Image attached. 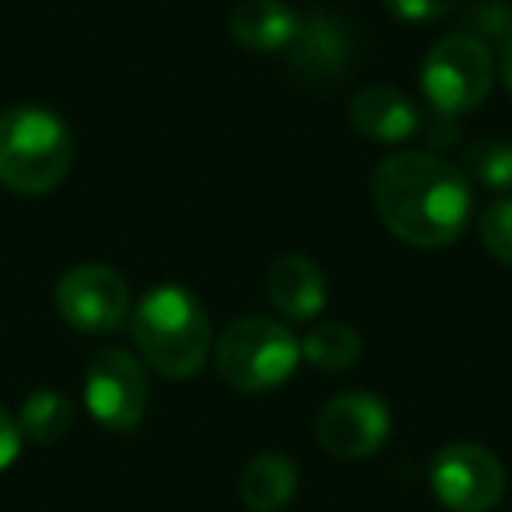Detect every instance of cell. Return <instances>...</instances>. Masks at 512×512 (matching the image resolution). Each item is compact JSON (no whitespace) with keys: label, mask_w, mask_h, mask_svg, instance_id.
<instances>
[{"label":"cell","mask_w":512,"mask_h":512,"mask_svg":"<svg viewBox=\"0 0 512 512\" xmlns=\"http://www.w3.org/2000/svg\"><path fill=\"white\" fill-rule=\"evenodd\" d=\"M467 25L470 36L484 39V43H491V39H502L505 43V36L512 32V8L505 0H481L467 15Z\"/></svg>","instance_id":"d6986e66"},{"label":"cell","mask_w":512,"mask_h":512,"mask_svg":"<svg viewBox=\"0 0 512 512\" xmlns=\"http://www.w3.org/2000/svg\"><path fill=\"white\" fill-rule=\"evenodd\" d=\"M372 207L400 242L439 249L463 235L474 193L467 176L442 155L397 151L372 172Z\"/></svg>","instance_id":"6da1fadb"},{"label":"cell","mask_w":512,"mask_h":512,"mask_svg":"<svg viewBox=\"0 0 512 512\" xmlns=\"http://www.w3.org/2000/svg\"><path fill=\"white\" fill-rule=\"evenodd\" d=\"M299 491V467L281 453H260L242 470L239 495L246 509L253 512H278Z\"/></svg>","instance_id":"5bb4252c"},{"label":"cell","mask_w":512,"mask_h":512,"mask_svg":"<svg viewBox=\"0 0 512 512\" xmlns=\"http://www.w3.org/2000/svg\"><path fill=\"white\" fill-rule=\"evenodd\" d=\"M18 449H22L18 421L8 414V407H0V470H8L18 460Z\"/></svg>","instance_id":"44dd1931"},{"label":"cell","mask_w":512,"mask_h":512,"mask_svg":"<svg viewBox=\"0 0 512 512\" xmlns=\"http://www.w3.org/2000/svg\"><path fill=\"white\" fill-rule=\"evenodd\" d=\"M481 242L498 264L512 267V197H498L495 204H488V211L481 214Z\"/></svg>","instance_id":"ac0fdd59"},{"label":"cell","mask_w":512,"mask_h":512,"mask_svg":"<svg viewBox=\"0 0 512 512\" xmlns=\"http://www.w3.org/2000/svg\"><path fill=\"white\" fill-rule=\"evenodd\" d=\"M348 120L358 134L376 144L411 141L421 127V113L414 109V102L393 85L358 88L348 102Z\"/></svg>","instance_id":"8fae6325"},{"label":"cell","mask_w":512,"mask_h":512,"mask_svg":"<svg viewBox=\"0 0 512 512\" xmlns=\"http://www.w3.org/2000/svg\"><path fill=\"white\" fill-rule=\"evenodd\" d=\"M57 313L81 334H109L130 316V288L106 264H78L57 285Z\"/></svg>","instance_id":"ba28073f"},{"label":"cell","mask_w":512,"mask_h":512,"mask_svg":"<svg viewBox=\"0 0 512 512\" xmlns=\"http://www.w3.org/2000/svg\"><path fill=\"white\" fill-rule=\"evenodd\" d=\"M495 81V57L484 39L470 32H453L442 36L428 50L425 67H421V88L425 99L442 120L474 113L491 92Z\"/></svg>","instance_id":"5b68a950"},{"label":"cell","mask_w":512,"mask_h":512,"mask_svg":"<svg viewBox=\"0 0 512 512\" xmlns=\"http://www.w3.org/2000/svg\"><path fill=\"white\" fill-rule=\"evenodd\" d=\"M18 432L39 446H53L74 428V404L60 390H36L18 407Z\"/></svg>","instance_id":"9a60e30c"},{"label":"cell","mask_w":512,"mask_h":512,"mask_svg":"<svg viewBox=\"0 0 512 512\" xmlns=\"http://www.w3.org/2000/svg\"><path fill=\"white\" fill-rule=\"evenodd\" d=\"M74 165V137L57 113L15 106L0 113V183L15 193H50Z\"/></svg>","instance_id":"3957f363"},{"label":"cell","mask_w":512,"mask_h":512,"mask_svg":"<svg viewBox=\"0 0 512 512\" xmlns=\"http://www.w3.org/2000/svg\"><path fill=\"white\" fill-rule=\"evenodd\" d=\"M302 358L323 372H348L362 358V337L348 323H320L299 341Z\"/></svg>","instance_id":"2e32d148"},{"label":"cell","mask_w":512,"mask_h":512,"mask_svg":"<svg viewBox=\"0 0 512 512\" xmlns=\"http://www.w3.org/2000/svg\"><path fill=\"white\" fill-rule=\"evenodd\" d=\"M316 439L334 460H365L390 439V411L376 393H337L316 418Z\"/></svg>","instance_id":"9c48e42d"},{"label":"cell","mask_w":512,"mask_h":512,"mask_svg":"<svg viewBox=\"0 0 512 512\" xmlns=\"http://www.w3.org/2000/svg\"><path fill=\"white\" fill-rule=\"evenodd\" d=\"M267 299L285 320L309 323L327 306V278L320 267L302 253L278 256L267 271Z\"/></svg>","instance_id":"7c38bea8"},{"label":"cell","mask_w":512,"mask_h":512,"mask_svg":"<svg viewBox=\"0 0 512 512\" xmlns=\"http://www.w3.org/2000/svg\"><path fill=\"white\" fill-rule=\"evenodd\" d=\"M460 0H386L393 18L400 22H435V18H446L456 11Z\"/></svg>","instance_id":"ffe728a7"},{"label":"cell","mask_w":512,"mask_h":512,"mask_svg":"<svg viewBox=\"0 0 512 512\" xmlns=\"http://www.w3.org/2000/svg\"><path fill=\"white\" fill-rule=\"evenodd\" d=\"M302 358L299 337L271 316H242L228 323L214 348L221 379L242 393H264L281 386Z\"/></svg>","instance_id":"277c9868"},{"label":"cell","mask_w":512,"mask_h":512,"mask_svg":"<svg viewBox=\"0 0 512 512\" xmlns=\"http://www.w3.org/2000/svg\"><path fill=\"white\" fill-rule=\"evenodd\" d=\"M141 362L165 379H193L211 351V320L183 285H158L130 313Z\"/></svg>","instance_id":"7a4b0ae2"},{"label":"cell","mask_w":512,"mask_h":512,"mask_svg":"<svg viewBox=\"0 0 512 512\" xmlns=\"http://www.w3.org/2000/svg\"><path fill=\"white\" fill-rule=\"evenodd\" d=\"M85 407L102 428L130 432L148 411L144 362L127 348H102L85 372Z\"/></svg>","instance_id":"8992f818"},{"label":"cell","mask_w":512,"mask_h":512,"mask_svg":"<svg viewBox=\"0 0 512 512\" xmlns=\"http://www.w3.org/2000/svg\"><path fill=\"white\" fill-rule=\"evenodd\" d=\"M299 15L285 0H239L228 15V32L249 53H278L292 43Z\"/></svg>","instance_id":"4fadbf2b"},{"label":"cell","mask_w":512,"mask_h":512,"mask_svg":"<svg viewBox=\"0 0 512 512\" xmlns=\"http://www.w3.org/2000/svg\"><path fill=\"white\" fill-rule=\"evenodd\" d=\"M502 81H505V88H509V95H512V32L505 36V43H502Z\"/></svg>","instance_id":"7402d4cb"},{"label":"cell","mask_w":512,"mask_h":512,"mask_svg":"<svg viewBox=\"0 0 512 512\" xmlns=\"http://www.w3.org/2000/svg\"><path fill=\"white\" fill-rule=\"evenodd\" d=\"M432 491L449 512H491L505 495V467L491 449L453 442L435 453Z\"/></svg>","instance_id":"52a82bcc"},{"label":"cell","mask_w":512,"mask_h":512,"mask_svg":"<svg viewBox=\"0 0 512 512\" xmlns=\"http://www.w3.org/2000/svg\"><path fill=\"white\" fill-rule=\"evenodd\" d=\"M467 169L502 197H512V141H481L467 151Z\"/></svg>","instance_id":"e0dca14e"},{"label":"cell","mask_w":512,"mask_h":512,"mask_svg":"<svg viewBox=\"0 0 512 512\" xmlns=\"http://www.w3.org/2000/svg\"><path fill=\"white\" fill-rule=\"evenodd\" d=\"M351 50L355 46H351L348 29L327 11H309L306 18H299L292 43L285 46L292 74H299L309 85L341 78L351 64Z\"/></svg>","instance_id":"30bf717a"}]
</instances>
